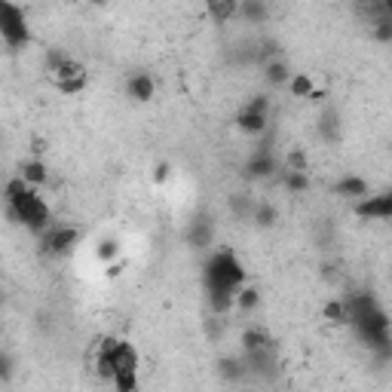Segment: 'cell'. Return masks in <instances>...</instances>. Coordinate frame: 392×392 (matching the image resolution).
Masks as SVG:
<instances>
[{
	"label": "cell",
	"instance_id": "obj_1",
	"mask_svg": "<svg viewBox=\"0 0 392 392\" xmlns=\"http://www.w3.org/2000/svg\"><path fill=\"white\" fill-rule=\"evenodd\" d=\"M245 282V267L239 264V258L224 248V252H215L212 260L206 264V289L212 294V310L224 313L233 306V294Z\"/></svg>",
	"mask_w": 392,
	"mask_h": 392
},
{
	"label": "cell",
	"instance_id": "obj_2",
	"mask_svg": "<svg viewBox=\"0 0 392 392\" xmlns=\"http://www.w3.org/2000/svg\"><path fill=\"white\" fill-rule=\"evenodd\" d=\"M104 350L110 356V380L120 392H135L138 389V350L129 341H117V337H101Z\"/></svg>",
	"mask_w": 392,
	"mask_h": 392
},
{
	"label": "cell",
	"instance_id": "obj_3",
	"mask_svg": "<svg viewBox=\"0 0 392 392\" xmlns=\"http://www.w3.org/2000/svg\"><path fill=\"white\" fill-rule=\"evenodd\" d=\"M6 215H10L16 224H25L31 233H37V236H40V233L52 224L49 202L43 199L37 187H28L25 193H19V196H12V199H6Z\"/></svg>",
	"mask_w": 392,
	"mask_h": 392
},
{
	"label": "cell",
	"instance_id": "obj_4",
	"mask_svg": "<svg viewBox=\"0 0 392 392\" xmlns=\"http://www.w3.org/2000/svg\"><path fill=\"white\" fill-rule=\"evenodd\" d=\"M0 40L10 49H22L28 47L31 40V28L28 19H25V10L12 0H0Z\"/></svg>",
	"mask_w": 392,
	"mask_h": 392
},
{
	"label": "cell",
	"instance_id": "obj_5",
	"mask_svg": "<svg viewBox=\"0 0 392 392\" xmlns=\"http://www.w3.org/2000/svg\"><path fill=\"white\" fill-rule=\"evenodd\" d=\"M49 77H52V83H56V89L62 95L83 93V89H86V83H89V71L83 68V62H77V58H71V56L64 58L56 71H49Z\"/></svg>",
	"mask_w": 392,
	"mask_h": 392
},
{
	"label": "cell",
	"instance_id": "obj_6",
	"mask_svg": "<svg viewBox=\"0 0 392 392\" xmlns=\"http://www.w3.org/2000/svg\"><path fill=\"white\" fill-rule=\"evenodd\" d=\"M80 243V230L74 224H49L40 233V245L47 254H64Z\"/></svg>",
	"mask_w": 392,
	"mask_h": 392
},
{
	"label": "cell",
	"instance_id": "obj_7",
	"mask_svg": "<svg viewBox=\"0 0 392 392\" xmlns=\"http://www.w3.org/2000/svg\"><path fill=\"white\" fill-rule=\"evenodd\" d=\"M356 215L365 221H389L392 218V196L389 193L362 196V199L356 202Z\"/></svg>",
	"mask_w": 392,
	"mask_h": 392
},
{
	"label": "cell",
	"instance_id": "obj_8",
	"mask_svg": "<svg viewBox=\"0 0 392 392\" xmlns=\"http://www.w3.org/2000/svg\"><path fill=\"white\" fill-rule=\"evenodd\" d=\"M126 95L132 98V101H138V104L150 101V98L156 95L154 77H150L147 71H135V74H129V77H126Z\"/></svg>",
	"mask_w": 392,
	"mask_h": 392
},
{
	"label": "cell",
	"instance_id": "obj_9",
	"mask_svg": "<svg viewBox=\"0 0 392 392\" xmlns=\"http://www.w3.org/2000/svg\"><path fill=\"white\" fill-rule=\"evenodd\" d=\"M236 123H239V129H243L245 135H260L267 129V123H270V114H267V110L252 108V104H245V108L239 110Z\"/></svg>",
	"mask_w": 392,
	"mask_h": 392
},
{
	"label": "cell",
	"instance_id": "obj_10",
	"mask_svg": "<svg viewBox=\"0 0 392 392\" xmlns=\"http://www.w3.org/2000/svg\"><path fill=\"white\" fill-rule=\"evenodd\" d=\"M334 193L343 196V199H362V196L371 193V184L365 178H358V175H343L334 184Z\"/></svg>",
	"mask_w": 392,
	"mask_h": 392
},
{
	"label": "cell",
	"instance_id": "obj_11",
	"mask_svg": "<svg viewBox=\"0 0 392 392\" xmlns=\"http://www.w3.org/2000/svg\"><path fill=\"white\" fill-rule=\"evenodd\" d=\"M19 175H22L25 181H28L31 187H43L49 181V169H47V162L40 160V156H34V160H28V162H22V169H19Z\"/></svg>",
	"mask_w": 392,
	"mask_h": 392
},
{
	"label": "cell",
	"instance_id": "obj_12",
	"mask_svg": "<svg viewBox=\"0 0 392 392\" xmlns=\"http://www.w3.org/2000/svg\"><path fill=\"white\" fill-rule=\"evenodd\" d=\"M264 80L270 83V86H285V83L291 80V71H289V64H285V58H267Z\"/></svg>",
	"mask_w": 392,
	"mask_h": 392
},
{
	"label": "cell",
	"instance_id": "obj_13",
	"mask_svg": "<svg viewBox=\"0 0 392 392\" xmlns=\"http://www.w3.org/2000/svg\"><path fill=\"white\" fill-rule=\"evenodd\" d=\"M273 169H276V160L270 156V150H260V154H254L248 160L245 175L248 178H267V175H273Z\"/></svg>",
	"mask_w": 392,
	"mask_h": 392
},
{
	"label": "cell",
	"instance_id": "obj_14",
	"mask_svg": "<svg viewBox=\"0 0 392 392\" xmlns=\"http://www.w3.org/2000/svg\"><path fill=\"white\" fill-rule=\"evenodd\" d=\"M258 304H260V289L258 285H239L236 294H233V306L236 310H243V313H254L258 310Z\"/></svg>",
	"mask_w": 392,
	"mask_h": 392
},
{
	"label": "cell",
	"instance_id": "obj_15",
	"mask_svg": "<svg viewBox=\"0 0 392 392\" xmlns=\"http://www.w3.org/2000/svg\"><path fill=\"white\" fill-rule=\"evenodd\" d=\"M322 319L331 325H346L350 322V310H346L343 300H328V304L322 306Z\"/></svg>",
	"mask_w": 392,
	"mask_h": 392
},
{
	"label": "cell",
	"instance_id": "obj_16",
	"mask_svg": "<svg viewBox=\"0 0 392 392\" xmlns=\"http://www.w3.org/2000/svg\"><path fill=\"white\" fill-rule=\"evenodd\" d=\"M285 86H289L291 98H304V101H306V95L313 93V86H316V80H313L310 74H291V80L285 83Z\"/></svg>",
	"mask_w": 392,
	"mask_h": 392
},
{
	"label": "cell",
	"instance_id": "obj_17",
	"mask_svg": "<svg viewBox=\"0 0 392 392\" xmlns=\"http://www.w3.org/2000/svg\"><path fill=\"white\" fill-rule=\"evenodd\" d=\"M282 184H285V191H289V193H306V191H310V175H306V172H291V169H285Z\"/></svg>",
	"mask_w": 392,
	"mask_h": 392
},
{
	"label": "cell",
	"instance_id": "obj_18",
	"mask_svg": "<svg viewBox=\"0 0 392 392\" xmlns=\"http://www.w3.org/2000/svg\"><path fill=\"white\" fill-rule=\"evenodd\" d=\"M264 346H270V337H267L260 328H245L243 331V350L245 352H258V350H264Z\"/></svg>",
	"mask_w": 392,
	"mask_h": 392
},
{
	"label": "cell",
	"instance_id": "obj_19",
	"mask_svg": "<svg viewBox=\"0 0 392 392\" xmlns=\"http://www.w3.org/2000/svg\"><path fill=\"white\" fill-rule=\"evenodd\" d=\"M117 254H120V243H117V239H101V243L95 245V258L104 260V264H108V260H114Z\"/></svg>",
	"mask_w": 392,
	"mask_h": 392
},
{
	"label": "cell",
	"instance_id": "obj_20",
	"mask_svg": "<svg viewBox=\"0 0 392 392\" xmlns=\"http://www.w3.org/2000/svg\"><path fill=\"white\" fill-rule=\"evenodd\" d=\"M254 221H258L260 227H270L273 221H276V208H273V206H267V202H260V206H258V212H254Z\"/></svg>",
	"mask_w": 392,
	"mask_h": 392
},
{
	"label": "cell",
	"instance_id": "obj_21",
	"mask_svg": "<svg viewBox=\"0 0 392 392\" xmlns=\"http://www.w3.org/2000/svg\"><path fill=\"white\" fill-rule=\"evenodd\" d=\"M169 178H172V166H169V162H156V169H154V181H156V184H166Z\"/></svg>",
	"mask_w": 392,
	"mask_h": 392
},
{
	"label": "cell",
	"instance_id": "obj_22",
	"mask_svg": "<svg viewBox=\"0 0 392 392\" xmlns=\"http://www.w3.org/2000/svg\"><path fill=\"white\" fill-rule=\"evenodd\" d=\"M93 3H98V6H104V3H108V0H93Z\"/></svg>",
	"mask_w": 392,
	"mask_h": 392
},
{
	"label": "cell",
	"instance_id": "obj_23",
	"mask_svg": "<svg viewBox=\"0 0 392 392\" xmlns=\"http://www.w3.org/2000/svg\"><path fill=\"white\" fill-rule=\"evenodd\" d=\"M62 3H80V0H62Z\"/></svg>",
	"mask_w": 392,
	"mask_h": 392
}]
</instances>
